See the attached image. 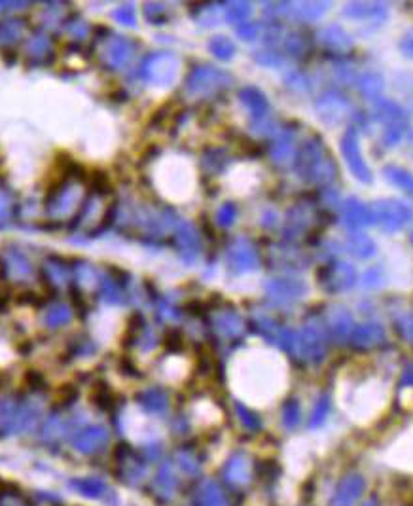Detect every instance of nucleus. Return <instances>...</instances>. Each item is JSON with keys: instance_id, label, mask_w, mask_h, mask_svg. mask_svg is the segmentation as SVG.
<instances>
[{"instance_id": "f257e3e1", "label": "nucleus", "mask_w": 413, "mask_h": 506, "mask_svg": "<svg viewBox=\"0 0 413 506\" xmlns=\"http://www.w3.org/2000/svg\"><path fill=\"white\" fill-rule=\"evenodd\" d=\"M296 173L303 182L326 186L336 179L338 167L321 142L305 141L298 152Z\"/></svg>"}, {"instance_id": "f03ea898", "label": "nucleus", "mask_w": 413, "mask_h": 506, "mask_svg": "<svg viewBox=\"0 0 413 506\" xmlns=\"http://www.w3.org/2000/svg\"><path fill=\"white\" fill-rule=\"evenodd\" d=\"M179 57L171 53V51H160V53H152L144 59L141 67L142 78L154 86H173L177 76H179Z\"/></svg>"}, {"instance_id": "7ed1b4c3", "label": "nucleus", "mask_w": 413, "mask_h": 506, "mask_svg": "<svg viewBox=\"0 0 413 506\" xmlns=\"http://www.w3.org/2000/svg\"><path fill=\"white\" fill-rule=\"evenodd\" d=\"M370 209L374 222L379 224V228L387 234H395L402 229L412 218V209L398 199H379Z\"/></svg>"}, {"instance_id": "20e7f679", "label": "nucleus", "mask_w": 413, "mask_h": 506, "mask_svg": "<svg viewBox=\"0 0 413 506\" xmlns=\"http://www.w3.org/2000/svg\"><path fill=\"white\" fill-rule=\"evenodd\" d=\"M231 84V76L216 67L193 68L186 80V91L190 95H212L226 89Z\"/></svg>"}, {"instance_id": "39448f33", "label": "nucleus", "mask_w": 413, "mask_h": 506, "mask_svg": "<svg viewBox=\"0 0 413 506\" xmlns=\"http://www.w3.org/2000/svg\"><path fill=\"white\" fill-rule=\"evenodd\" d=\"M339 150H341V156L345 160L349 171L358 182L362 184H370L371 182V171L368 163L364 161L362 152H360V142H358V131L357 127L352 125L349 129L341 135V141H339Z\"/></svg>"}, {"instance_id": "423d86ee", "label": "nucleus", "mask_w": 413, "mask_h": 506, "mask_svg": "<svg viewBox=\"0 0 413 506\" xmlns=\"http://www.w3.org/2000/svg\"><path fill=\"white\" fill-rule=\"evenodd\" d=\"M314 110H317V116H319L322 124L333 127V125L345 122L347 116L351 114V103H349V99L343 93L336 91V89H328V91L321 93L317 97Z\"/></svg>"}, {"instance_id": "0eeeda50", "label": "nucleus", "mask_w": 413, "mask_h": 506, "mask_svg": "<svg viewBox=\"0 0 413 506\" xmlns=\"http://www.w3.org/2000/svg\"><path fill=\"white\" fill-rule=\"evenodd\" d=\"M319 283L330 294L349 291L357 283V270L349 262L336 260L319 270Z\"/></svg>"}, {"instance_id": "6e6552de", "label": "nucleus", "mask_w": 413, "mask_h": 506, "mask_svg": "<svg viewBox=\"0 0 413 506\" xmlns=\"http://www.w3.org/2000/svg\"><path fill=\"white\" fill-rule=\"evenodd\" d=\"M258 253L250 241L235 239L228 248V266L235 273L254 272L258 267Z\"/></svg>"}, {"instance_id": "1a4fd4ad", "label": "nucleus", "mask_w": 413, "mask_h": 506, "mask_svg": "<svg viewBox=\"0 0 413 506\" xmlns=\"http://www.w3.org/2000/svg\"><path fill=\"white\" fill-rule=\"evenodd\" d=\"M300 353H303L309 360L321 362L326 355V338L324 330L319 324H307L300 336Z\"/></svg>"}, {"instance_id": "9d476101", "label": "nucleus", "mask_w": 413, "mask_h": 506, "mask_svg": "<svg viewBox=\"0 0 413 506\" xmlns=\"http://www.w3.org/2000/svg\"><path fill=\"white\" fill-rule=\"evenodd\" d=\"M343 15L352 21H364L371 25H381L383 19L387 18V8L379 2H349L343 8Z\"/></svg>"}, {"instance_id": "9b49d317", "label": "nucleus", "mask_w": 413, "mask_h": 506, "mask_svg": "<svg viewBox=\"0 0 413 506\" xmlns=\"http://www.w3.org/2000/svg\"><path fill=\"white\" fill-rule=\"evenodd\" d=\"M341 209V218L347 224V228L355 232L360 229L368 224H374V216H371V209L366 207L362 201H358L357 198H347L343 203L339 205Z\"/></svg>"}, {"instance_id": "f8f14e48", "label": "nucleus", "mask_w": 413, "mask_h": 506, "mask_svg": "<svg viewBox=\"0 0 413 506\" xmlns=\"http://www.w3.org/2000/svg\"><path fill=\"white\" fill-rule=\"evenodd\" d=\"M267 294L277 302H296L305 294V284L292 277L273 279L267 283Z\"/></svg>"}, {"instance_id": "ddd939ff", "label": "nucleus", "mask_w": 413, "mask_h": 506, "mask_svg": "<svg viewBox=\"0 0 413 506\" xmlns=\"http://www.w3.org/2000/svg\"><path fill=\"white\" fill-rule=\"evenodd\" d=\"M349 340H351V343L357 349H371V347H377L379 343H383L385 330L377 322H364V324H358V327L352 328Z\"/></svg>"}, {"instance_id": "4468645a", "label": "nucleus", "mask_w": 413, "mask_h": 506, "mask_svg": "<svg viewBox=\"0 0 413 506\" xmlns=\"http://www.w3.org/2000/svg\"><path fill=\"white\" fill-rule=\"evenodd\" d=\"M239 99L245 105V108L253 114V118H256V122H264L269 114V103L258 87H243L239 93Z\"/></svg>"}, {"instance_id": "2eb2a0df", "label": "nucleus", "mask_w": 413, "mask_h": 506, "mask_svg": "<svg viewBox=\"0 0 413 506\" xmlns=\"http://www.w3.org/2000/svg\"><path fill=\"white\" fill-rule=\"evenodd\" d=\"M177 245H179V253L184 262L191 264L193 260L199 256V237L196 228L191 224L184 222L177 232Z\"/></svg>"}, {"instance_id": "dca6fc26", "label": "nucleus", "mask_w": 413, "mask_h": 506, "mask_svg": "<svg viewBox=\"0 0 413 506\" xmlns=\"http://www.w3.org/2000/svg\"><path fill=\"white\" fill-rule=\"evenodd\" d=\"M319 40L322 46H326L333 51H347L352 48V37L338 23L326 25L319 32Z\"/></svg>"}, {"instance_id": "f3484780", "label": "nucleus", "mask_w": 413, "mask_h": 506, "mask_svg": "<svg viewBox=\"0 0 413 506\" xmlns=\"http://www.w3.org/2000/svg\"><path fill=\"white\" fill-rule=\"evenodd\" d=\"M345 248L347 253L352 254V256L358 260L371 258L377 251L376 243H374V239H371L370 235L362 234V232H358V229H355V232H351V234L347 235Z\"/></svg>"}, {"instance_id": "a211bd4d", "label": "nucleus", "mask_w": 413, "mask_h": 506, "mask_svg": "<svg viewBox=\"0 0 413 506\" xmlns=\"http://www.w3.org/2000/svg\"><path fill=\"white\" fill-rule=\"evenodd\" d=\"M328 327L336 340H345L352 332V315L345 308H332L328 311Z\"/></svg>"}, {"instance_id": "6ab92c4d", "label": "nucleus", "mask_w": 413, "mask_h": 506, "mask_svg": "<svg viewBox=\"0 0 413 506\" xmlns=\"http://www.w3.org/2000/svg\"><path fill=\"white\" fill-rule=\"evenodd\" d=\"M133 56V44L127 38L120 37L108 44V51H106V59L114 68H122L125 63L129 61Z\"/></svg>"}, {"instance_id": "aec40b11", "label": "nucleus", "mask_w": 413, "mask_h": 506, "mask_svg": "<svg viewBox=\"0 0 413 506\" xmlns=\"http://www.w3.org/2000/svg\"><path fill=\"white\" fill-rule=\"evenodd\" d=\"M376 118L387 125H406V114L395 101L381 99L376 105Z\"/></svg>"}, {"instance_id": "412c9836", "label": "nucleus", "mask_w": 413, "mask_h": 506, "mask_svg": "<svg viewBox=\"0 0 413 506\" xmlns=\"http://www.w3.org/2000/svg\"><path fill=\"white\" fill-rule=\"evenodd\" d=\"M309 220H311V213H309L303 205H296L294 209L288 210V218H286V228H284V234L288 237H298L302 235L309 226Z\"/></svg>"}, {"instance_id": "4be33fe9", "label": "nucleus", "mask_w": 413, "mask_h": 506, "mask_svg": "<svg viewBox=\"0 0 413 506\" xmlns=\"http://www.w3.org/2000/svg\"><path fill=\"white\" fill-rule=\"evenodd\" d=\"M362 486L364 481L357 476H351V478H347V480L341 481V486H339L338 493H336V500H333V506H351L357 497L362 493Z\"/></svg>"}, {"instance_id": "5701e85b", "label": "nucleus", "mask_w": 413, "mask_h": 506, "mask_svg": "<svg viewBox=\"0 0 413 506\" xmlns=\"http://www.w3.org/2000/svg\"><path fill=\"white\" fill-rule=\"evenodd\" d=\"M272 160L277 163V165H286L290 161L294 160V137L290 133H281V135L275 139L272 146Z\"/></svg>"}, {"instance_id": "b1692460", "label": "nucleus", "mask_w": 413, "mask_h": 506, "mask_svg": "<svg viewBox=\"0 0 413 506\" xmlns=\"http://www.w3.org/2000/svg\"><path fill=\"white\" fill-rule=\"evenodd\" d=\"M383 175H385V179H387L390 184L400 188L404 194L413 198V175L409 173V171H406V169H402V167L398 165H385Z\"/></svg>"}, {"instance_id": "393cba45", "label": "nucleus", "mask_w": 413, "mask_h": 506, "mask_svg": "<svg viewBox=\"0 0 413 506\" xmlns=\"http://www.w3.org/2000/svg\"><path fill=\"white\" fill-rule=\"evenodd\" d=\"M330 10V2H300L292 4L290 12L302 21H317Z\"/></svg>"}, {"instance_id": "a878e982", "label": "nucleus", "mask_w": 413, "mask_h": 506, "mask_svg": "<svg viewBox=\"0 0 413 506\" xmlns=\"http://www.w3.org/2000/svg\"><path fill=\"white\" fill-rule=\"evenodd\" d=\"M357 87L364 99H377L383 93V78L377 72H366L357 80Z\"/></svg>"}, {"instance_id": "bb28decb", "label": "nucleus", "mask_w": 413, "mask_h": 506, "mask_svg": "<svg viewBox=\"0 0 413 506\" xmlns=\"http://www.w3.org/2000/svg\"><path fill=\"white\" fill-rule=\"evenodd\" d=\"M23 29H25L23 19H2L0 21V46H10L19 40Z\"/></svg>"}, {"instance_id": "cd10ccee", "label": "nucleus", "mask_w": 413, "mask_h": 506, "mask_svg": "<svg viewBox=\"0 0 413 506\" xmlns=\"http://www.w3.org/2000/svg\"><path fill=\"white\" fill-rule=\"evenodd\" d=\"M209 50L212 51V56L218 57V59H222V61H229V59H231L235 53V46L228 37L218 34V37L210 38Z\"/></svg>"}, {"instance_id": "c85d7f7f", "label": "nucleus", "mask_w": 413, "mask_h": 506, "mask_svg": "<svg viewBox=\"0 0 413 506\" xmlns=\"http://www.w3.org/2000/svg\"><path fill=\"white\" fill-rule=\"evenodd\" d=\"M307 38L300 34V32H292L284 40V50L288 51L292 57H303L307 51Z\"/></svg>"}, {"instance_id": "c756f323", "label": "nucleus", "mask_w": 413, "mask_h": 506, "mask_svg": "<svg viewBox=\"0 0 413 506\" xmlns=\"http://www.w3.org/2000/svg\"><path fill=\"white\" fill-rule=\"evenodd\" d=\"M253 12V4L250 2H234L229 4L228 12H226V18H228L229 23H247V18Z\"/></svg>"}, {"instance_id": "7c9ffc66", "label": "nucleus", "mask_w": 413, "mask_h": 506, "mask_svg": "<svg viewBox=\"0 0 413 506\" xmlns=\"http://www.w3.org/2000/svg\"><path fill=\"white\" fill-rule=\"evenodd\" d=\"M235 218H237V207L234 203H224L218 209V213H216V222L224 226V228L231 226L235 222Z\"/></svg>"}, {"instance_id": "2f4dec72", "label": "nucleus", "mask_w": 413, "mask_h": 506, "mask_svg": "<svg viewBox=\"0 0 413 506\" xmlns=\"http://www.w3.org/2000/svg\"><path fill=\"white\" fill-rule=\"evenodd\" d=\"M328 410H330V400H328L326 396H324V398H319V402H317V406H314L313 410V414H311V421H309L311 426L322 425V421L326 419Z\"/></svg>"}, {"instance_id": "473e14b6", "label": "nucleus", "mask_w": 413, "mask_h": 506, "mask_svg": "<svg viewBox=\"0 0 413 506\" xmlns=\"http://www.w3.org/2000/svg\"><path fill=\"white\" fill-rule=\"evenodd\" d=\"M114 18H116L120 23H124V25L135 27V8L131 6V4L120 6V10L114 12Z\"/></svg>"}, {"instance_id": "72a5a7b5", "label": "nucleus", "mask_w": 413, "mask_h": 506, "mask_svg": "<svg viewBox=\"0 0 413 506\" xmlns=\"http://www.w3.org/2000/svg\"><path fill=\"white\" fill-rule=\"evenodd\" d=\"M364 286H368V289H376L379 284L383 283V273H381V267H370L368 272L364 273Z\"/></svg>"}, {"instance_id": "f704fd0d", "label": "nucleus", "mask_w": 413, "mask_h": 506, "mask_svg": "<svg viewBox=\"0 0 413 506\" xmlns=\"http://www.w3.org/2000/svg\"><path fill=\"white\" fill-rule=\"evenodd\" d=\"M237 32H239V37L243 38V40H256L260 34V25L258 23H250V21H247V23H241V27L237 29Z\"/></svg>"}, {"instance_id": "c9c22d12", "label": "nucleus", "mask_w": 413, "mask_h": 506, "mask_svg": "<svg viewBox=\"0 0 413 506\" xmlns=\"http://www.w3.org/2000/svg\"><path fill=\"white\" fill-rule=\"evenodd\" d=\"M10 194H8L2 186H0V226L6 222L8 220V215H10Z\"/></svg>"}, {"instance_id": "e433bc0d", "label": "nucleus", "mask_w": 413, "mask_h": 506, "mask_svg": "<svg viewBox=\"0 0 413 506\" xmlns=\"http://www.w3.org/2000/svg\"><path fill=\"white\" fill-rule=\"evenodd\" d=\"M298 421H300V406H298V402H290L284 410V423L288 426H294Z\"/></svg>"}, {"instance_id": "4c0bfd02", "label": "nucleus", "mask_w": 413, "mask_h": 506, "mask_svg": "<svg viewBox=\"0 0 413 506\" xmlns=\"http://www.w3.org/2000/svg\"><path fill=\"white\" fill-rule=\"evenodd\" d=\"M48 51V40L44 37H37V38H32L31 44H29V53H31L32 57H37V56H42V53H46Z\"/></svg>"}, {"instance_id": "58836bf2", "label": "nucleus", "mask_w": 413, "mask_h": 506, "mask_svg": "<svg viewBox=\"0 0 413 506\" xmlns=\"http://www.w3.org/2000/svg\"><path fill=\"white\" fill-rule=\"evenodd\" d=\"M286 80H288L290 86L298 87V89H302V91H309V89H311V84H309V80L302 72H290Z\"/></svg>"}, {"instance_id": "ea45409f", "label": "nucleus", "mask_w": 413, "mask_h": 506, "mask_svg": "<svg viewBox=\"0 0 413 506\" xmlns=\"http://www.w3.org/2000/svg\"><path fill=\"white\" fill-rule=\"evenodd\" d=\"M256 61L262 63V65H267V67H279V65H283V59H281V56H277L275 51H264V53H260V56H256Z\"/></svg>"}, {"instance_id": "a19ab883", "label": "nucleus", "mask_w": 413, "mask_h": 506, "mask_svg": "<svg viewBox=\"0 0 413 506\" xmlns=\"http://www.w3.org/2000/svg\"><path fill=\"white\" fill-rule=\"evenodd\" d=\"M396 327L400 328L402 336H404L407 341H412L413 343V317H402Z\"/></svg>"}, {"instance_id": "79ce46f5", "label": "nucleus", "mask_w": 413, "mask_h": 506, "mask_svg": "<svg viewBox=\"0 0 413 506\" xmlns=\"http://www.w3.org/2000/svg\"><path fill=\"white\" fill-rule=\"evenodd\" d=\"M91 184L97 188L99 191H105L110 188V184H108V179H106V175L105 173H101V171H95V173L91 175Z\"/></svg>"}, {"instance_id": "37998d69", "label": "nucleus", "mask_w": 413, "mask_h": 506, "mask_svg": "<svg viewBox=\"0 0 413 506\" xmlns=\"http://www.w3.org/2000/svg\"><path fill=\"white\" fill-rule=\"evenodd\" d=\"M400 50H402V53H404V56L412 57V59H413V29H409V31L406 32V37L402 38Z\"/></svg>"}, {"instance_id": "c03bdc74", "label": "nucleus", "mask_w": 413, "mask_h": 506, "mask_svg": "<svg viewBox=\"0 0 413 506\" xmlns=\"http://www.w3.org/2000/svg\"><path fill=\"white\" fill-rule=\"evenodd\" d=\"M402 385L404 387H413V362L406 366V370L402 374Z\"/></svg>"}, {"instance_id": "a18cd8bd", "label": "nucleus", "mask_w": 413, "mask_h": 506, "mask_svg": "<svg viewBox=\"0 0 413 506\" xmlns=\"http://www.w3.org/2000/svg\"><path fill=\"white\" fill-rule=\"evenodd\" d=\"M0 56H2V59H4V63H6V65H13V63H15V59H18L15 51L8 50V48H2V50H0Z\"/></svg>"}, {"instance_id": "49530a36", "label": "nucleus", "mask_w": 413, "mask_h": 506, "mask_svg": "<svg viewBox=\"0 0 413 506\" xmlns=\"http://www.w3.org/2000/svg\"><path fill=\"white\" fill-rule=\"evenodd\" d=\"M10 303V294L6 291H0V313H4Z\"/></svg>"}, {"instance_id": "de8ad7c7", "label": "nucleus", "mask_w": 413, "mask_h": 506, "mask_svg": "<svg viewBox=\"0 0 413 506\" xmlns=\"http://www.w3.org/2000/svg\"><path fill=\"white\" fill-rule=\"evenodd\" d=\"M12 6H21V4H13V2H0V12H2V10H8V8H12Z\"/></svg>"}, {"instance_id": "09e8293b", "label": "nucleus", "mask_w": 413, "mask_h": 506, "mask_svg": "<svg viewBox=\"0 0 413 506\" xmlns=\"http://www.w3.org/2000/svg\"><path fill=\"white\" fill-rule=\"evenodd\" d=\"M409 241H412V243H413V229H412V234H409Z\"/></svg>"}]
</instances>
